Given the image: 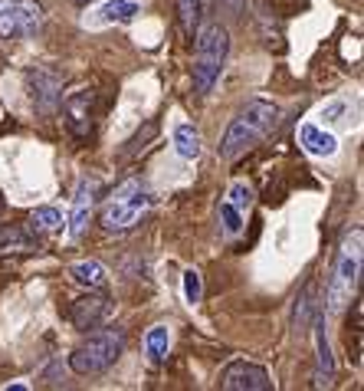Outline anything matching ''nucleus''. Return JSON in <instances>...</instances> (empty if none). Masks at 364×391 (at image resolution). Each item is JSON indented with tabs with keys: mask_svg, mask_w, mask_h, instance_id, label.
<instances>
[{
	"mask_svg": "<svg viewBox=\"0 0 364 391\" xmlns=\"http://www.w3.org/2000/svg\"><path fill=\"white\" fill-rule=\"evenodd\" d=\"M344 109H348V106H344V102H328V106H325V109H321V119H325V122H342Z\"/></svg>",
	"mask_w": 364,
	"mask_h": 391,
	"instance_id": "26",
	"label": "nucleus"
},
{
	"mask_svg": "<svg viewBox=\"0 0 364 391\" xmlns=\"http://www.w3.org/2000/svg\"><path fill=\"white\" fill-rule=\"evenodd\" d=\"M148 204H151V197L145 191V185H141L138 178H129V181H122L112 191L108 204L102 207V224L108 230H131L145 218Z\"/></svg>",
	"mask_w": 364,
	"mask_h": 391,
	"instance_id": "5",
	"label": "nucleus"
},
{
	"mask_svg": "<svg viewBox=\"0 0 364 391\" xmlns=\"http://www.w3.org/2000/svg\"><path fill=\"white\" fill-rule=\"evenodd\" d=\"M204 13V0H177V20H181L184 33H194Z\"/></svg>",
	"mask_w": 364,
	"mask_h": 391,
	"instance_id": "19",
	"label": "nucleus"
},
{
	"mask_svg": "<svg viewBox=\"0 0 364 391\" xmlns=\"http://www.w3.org/2000/svg\"><path fill=\"white\" fill-rule=\"evenodd\" d=\"M220 388L224 391H269L272 388V378L263 365H253V362H233L226 365V371L220 375Z\"/></svg>",
	"mask_w": 364,
	"mask_h": 391,
	"instance_id": "7",
	"label": "nucleus"
},
{
	"mask_svg": "<svg viewBox=\"0 0 364 391\" xmlns=\"http://www.w3.org/2000/svg\"><path fill=\"white\" fill-rule=\"evenodd\" d=\"M96 191H99V181H92V178L79 181L73 197V214H69V237H82L86 234L89 218H92V204H96Z\"/></svg>",
	"mask_w": 364,
	"mask_h": 391,
	"instance_id": "9",
	"label": "nucleus"
},
{
	"mask_svg": "<svg viewBox=\"0 0 364 391\" xmlns=\"http://www.w3.org/2000/svg\"><path fill=\"white\" fill-rule=\"evenodd\" d=\"M0 243H17V247H27V237H23V230H17V227H0Z\"/></svg>",
	"mask_w": 364,
	"mask_h": 391,
	"instance_id": "25",
	"label": "nucleus"
},
{
	"mask_svg": "<svg viewBox=\"0 0 364 391\" xmlns=\"http://www.w3.org/2000/svg\"><path fill=\"white\" fill-rule=\"evenodd\" d=\"M154 131H158V125H154V122H148V125H145V131H141V135H135V138L129 141V148H125V155H131V152H138V148H145V141H148V138H154Z\"/></svg>",
	"mask_w": 364,
	"mask_h": 391,
	"instance_id": "24",
	"label": "nucleus"
},
{
	"mask_svg": "<svg viewBox=\"0 0 364 391\" xmlns=\"http://www.w3.org/2000/svg\"><path fill=\"white\" fill-rule=\"evenodd\" d=\"M63 224L66 220H63V211H59V207H36L30 214L33 234H56Z\"/></svg>",
	"mask_w": 364,
	"mask_h": 391,
	"instance_id": "16",
	"label": "nucleus"
},
{
	"mask_svg": "<svg viewBox=\"0 0 364 391\" xmlns=\"http://www.w3.org/2000/svg\"><path fill=\"white\" fill-rule=\"evenodd\" d=\"M125 352V329L118 326H99L92 336L69 355V369L75 375H102L122 359Z\"/></svg>",
	"mask_w": 364,
	"mask_h": 391,
	"instance_id": "2",
	"label": "nucleus"
},
{
	"mask_svg": "<svg viewBox=\"0 0 364 391\" xmlns=\"http://www.w3.org/2000/svg\"><path fill=\"white\" fill-rule=\"evenodd\" d=\"M73 3H79V7H86V3H92V0H73Z\"/></svg>",
	"mask_w": 364,
	"mask_h": 391,
	"instance_id": "28",
	"label": "nucleus"
},
{
	"mask_svg": "<svg viewBox=\"0 0 364 391\" xmlns=\"http://www.w3.org/2000/svg\"><path fill=\"white\" fill-rule=\"evenodd\" d=\"M226 53H230V33L220 23H210L197 36V53H194V86L197 92H210L214 83L224 73Z\"/></svg>",
	"mask_w": 364,
	"mask_h": 391,
	"instance_id": "4",
	"label": "nucleus"
},
{
	"mask_svg": "<svg viewBox=\"0 0 364 391\" xmlns=\"http://www.w3.org/2000/svg\"><path fill=\"white\" fill-rule=\"evenodd\" d=\"M138 3H131V0H108L105 7L99 10V17L105 23H131L138 17Z\"/></svg>",
	"mask_w": 364,
	"mask_h": 391,
	"instance_id": "17",
	"label": "nucleus"
},
{
	"mask_svg": "<svg viewBox=\"0 0 364 391\" xmlns=\"http://www.w3.org/2000/svg\"><path fill=\"white\" fill-rule=\"evenodd\" d=\"M66 122L75 138H86L92 131V92H73L66 99Z\"/></svg>",
	"mask_w": 364,
	"mask_h": 391,
	"instance_id": "11",
	"label": "nucleus"
},
{
	"mask_svg": "<svg viewBox=\"0 0 364 391\" xmlns=\"http://www.w3.org/2000/svg\"><path fill=\"white\" fill-rule=\"evenodd\" d=\"M299 145L309 155H315V158H332V155L338 152V138L328 135V131H321L319 125H312V122H305L299 129Z\"/></svg>",
	"mask_w": 364,
	"mask_h": 391,
	"instance_id": "13",
	"label": "nucleus"
},
{
	"mask_svg": "<svg viewBox=\"0 0 364 391\" xmlns=\"http://www.w3.org/2000/svg\"><path fill=\"white\" fill-rule=\"evenodd\" d=\"M69 276H73L75 283H82V286H89V290H102L108 283V273L105 266L99 260H82V263H73L69 266Z\"/></svg>",
	"mask_w": 364,
	"mask_h": 391,
	"instance_id": "14",
	"label": "nucleus"
},
{
	"mask_svg": "<svg viewBox=\"0 0 364 391\" xmlns=\"http://www.w3.org/2000/svg\"><path fill=\"white\" fill-rule=\"evenodd\" d=\"M33 102L40 112H53L59 106V92H63V76L53 69H33L30 73Z\"/></svg>",
	"mask_w": 364,
	"mask_h": 391,
	"instance_id": "10",
	"label": "nucleus"
},
{
	"mask_svg": "<svg viewBox=\"0 0 364 391\" xmlns=\"http://www.w3.org/2000/svg\"><path fill=\"white\" fill-rule=\"evenodd\" d=\"M315 326V355H319V369H315V385L319 388H328L335 378V359H332V346H328V336H325V319L315 315L312 319Z\"/></svg>",
	"mask_w": 364,
	"mask_h": 391,
	"instance_id": "12",
	"label": "nucleus"
},
{
	"mask_svg": "<svg viewBox=\"0 0 364 391\" xmlns=\"http://www.w3.org/2000/svg\"><path fill=\"white\" fill-rule=\"evenodd\" d=\"M184 299L191 306H197L204 299V283H201V273L197 270H187L184 273Z\"/></svg>",
	"mask_w": 364,
	"mask_h": 391,
	"instance_id": "22",
	"label": "nucleus"
},
{
	"mask_svg": "<svg viewBox=\"0 0 364 391\" xmlns=\"http://www.w3.org/2000/svg\"><path fill=\"white\" fill-rule=\"evenodd\" d=\"M226 197H230V204H233L236 211H247V207L253 204V187L243 185V181H236V185L230 187V194H226Z\"/></svg>",
	"mask_w": 364,
	"mask_h": 391,
	"instance_id": "23",
	"label": "nucleus"
},
{
	"mask_svg": "<svg viewBox=\"0 0 364 391\" xmlns=\"http://www.w3.org/2000/svg\"><path fill=\"white\" fill-rule=\"evenodd\" d=\"M217 218H220V224H224V230L230 234V237L243 230V214H240V211H236L230 201H224V204L217 207Z\"/></svg>",
	"mask_w": 364,
	"mask_h": 391,
	"instance_id": "21",
	"label": "nucleus"
},
{
	"mask_svg": "<svg viewBox=\"0 0 364 391\" xmlns=\"http://www.w3.org/2000/svg\"><path fill=\"white\" fill-rule=\"evenodd\" d=\"M230 7H233V10H243V7H247V0H230Z\"/></svg>",
	"mask_w": 364,
	"mask_h": 391,
	"instance_id": "27",
	"label": "nucleus"
},
{
	"mask_svg": "<svg viewBox=\"0 0 364 391\" xmlns=\"http://www.w3.org/2000/svg\"><path fill=\"white\" fill-rule=\"evenodd\" d=\"M312 309H315V283L302 290L299 303H296V329H305L312 322Z\"/></svg>",
	"mask_w": 364,
	"mask_h": 391,
	"instance_id": "20",
	"label": "nucleus"
},
{
	"mask_svg": "<svg viewBox=\"0 0 364 391\" xmlns=\"http://www.w3.org/2000/svg\"><path fill=\"white\" fill-rule=\"evenodd\" d=\"M108 315H112V299H105V296H86V299H75L73 303L69 322H73L79 332H89V329L105 326Z\"/></svg>",
	"mask_w": 364,
	"mask_h": 391,
	"instance_id": "8",
	"label": "nucleus"
},
{
	"mask_svg": "<svg viewBox=\"0 0 364 391\" xmlns=\"http://www.w3.org/2000/svg\"><path fill=\"white\" fill-rule=\"evenodd\" d=\"M279 106L266 102V99H249L243 109L236 112V119L230 122V129L224 131L220 141V155L224 158H240L243 152H249L253 145H259L263 138L272 135V129L279 125Z\"/></svg>",
	"mask_w": 364,
	"mask_h": 391,
	"instance_id": "1",
	"label": "nucleus"
},
{
	"mask_svg": "<svg viewBox=\"0 0 364 391\" xmlns=\"http://www.w3.org/2000/svg\"><path fill=\"white\" fill-rule=\"evenodd\" d=\"M174 152L181 155V158H187V162H194L201 155V135H197L194 125H187V122L174 125Z\"/></svg>",
	"mask_w": 364,
	"mask_h": 391,
	"instance_id": "15",
	"label": "nucleus"
},
{
	"mask_svg": "<svg viewBox=\"0 0 364 391\" xmlns=\"http://www.w3.org/2000/svg\"><path fill=\"white\" fill-rule=\"evenodd\" d=\"M168 346H171V332H168V326L148 329V336H145V352H148L151 362L164 359V355H168Z\"/></svg>",
	"mask_w": 364,
	"mask_h": 391,
	"instance_id": "18",
	"label": "nucleus"
},
{
	"mask_svg": "<svg viewBox=\"0 0 364 391\" xmlns=\"http://www.w3.org/2000/svg\"><path fill=\"white\" fill-rule=\"evenodd\" d=\"M43 23L36 0H0V36H30Z\"/></svg>",
	"mask_w": 364,
	"mask_h": 391,
	"instance_id": "6",
	"label": "nucleus"
},
{
	"mask_svg": "<svg viewBox=\"0 0 364 391\" xmlns=\"http://www.w3.org/2000/svg\"><path fill=\"white\" fill-rule=\"evenodd\" d=\"M361 247H364V234L361 230H351L342 243V253H338V263L332 270V280H328V313H342L344 306L354 299L358 293V283H361Z\"/></svg>",
	"mask_w": 364,
	"mask_h": 391,
	"instance_id": "3",
	"label": "nucleus"
}]
</instances>
